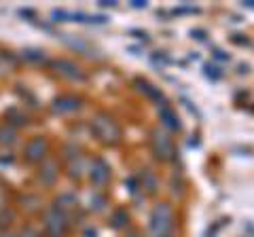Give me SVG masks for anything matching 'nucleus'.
I'll list each match as a JSON object with an SVG mask.
<instances>
[{"label":"nucleus","instance_id":"obj_1","mask_svg":"<svg viewBox=\"0 0 254 237\" xmlns=\"http://www.w3.org/2000/svg\"><path fill=\"white\" fill-rule=\"evenodd\" d=\"M150 237H172L174 233V212L170 203H157L150 212Z\"/></svg>","mask_w":254,"mask_h":237},{"label":"nucleus","instance_id":"obj_2","mask_svg":"<svg viewBox=\"0 0 254 237\" xmlns=\"http://www.w3.org/2000/svg\"><path fill=\"white\" fill-rule=\"evenodd\" d=\"M91 129L95 133V138L104 144H117L119 138H121V129H119L117 121L110 115H98L91 121Z\"/></svg>","mask_w":254,"mask_h":237},{"label":"nucleus","instance_id":"obj_3","mask_svg":"<svg viewBox=\"0 0 254 237\" xmlns=\"http://www.w3.org/2000/svg\"><path fill=\"white\" fill-rule=\"evenodd\" d=\"M45 231L47 237H66L68 233V218L60 208H51L45 216Z\"/></svg>","mask_w":254,"mask_h":237},{"label":"nucleus","instance_id":"obj_4","mask_svg":"<svg viewBox=\"0 0 254 237\" xmlns=\"http://www.w3.org/2000/svg\"><path fill=\"white\" fill-rule=\"evenodd\" d=\"M153 153L157 159H161V161H170L174 159V155H176V148H174V142L172 138L168 136V133H163L161 129H155L153 131Z\"/></svg>","mask_w":254,"mask_h":237},{"label":"nucleus","instance_id":"obj_5","mask_svg":"<svg viewBox=\"0 0 254 237\" xmlns=\"http://www.w3.org/2000/svg\"><path fill=\"white\" fill-rule=\"evenodd\" d=\"M91 182L95 186H104L108 180H110V165L104 159H95L91 163Z\"/></svg>","mask_w":254,"mask_h":237},{"label":"nucleus","instance_id":"obj_6","mask_svg":"<svg viewBox=\"0 0 254 237\" xmlns=\"http://www.w3.org/2000/svg\"><path fill=\"white\" fill-rule=\"evenodd\" d=\"M45 153H47V142L43 138H34L26 146V159L36 163V161H43L45 159Z\"/></svg>","mask_w":254,"mask_h":237},{"label":"nucleus","instance_id":"obj_7","mask_svg":"<svg viewBox=\"0 0 254 237\" xmlns=\"http://www.w3.org/2000/svg\"><path fill=\"white\" fill-rule=\"evenodd\" d=\"M159 118H161V123H163L168 129H172V131H180V129H182V123H180L178 115L174 113V110H172L168 104H163L161 108H159Z\"/></svg>","mask_w":254,"mask_h":237},{"label":"nucleus","instance_id":"obj_8","mask_svg":"<svg viewBox=\"0 0 254 237\" xmlns=\"http://www.w3.org/2000/svg\"><path fill=\"white\" fill-rule=\"evenodd\" d=\"M78 106H81V100L74 98V96H62V98H58L53 102V110H55V113H60V115L74 113Z\"/></svg>","mask_w":254,"mask_h":237},{"label":"nucleus","instance_id":"obj_9","mask_svg":"<svg viewBox=\"0 0 254 237\" xmlns=\"http://www.w3.org/2000/svg\"><path fill=\"white\" fill-rule=\"evenodd\" d=\"M53 68L58 70V72L62 76H66V78H83V72H81V68H78L76 64H72V61H66V59H60V61H53Z\"/></svg>","mask_w":254,"mask_h":237},{"label":"nucleus","instance_id":"obj_10","mask_svg":"<svg viewBox=\"0 0 254 237\" xmlns=\"http://www.w3.org/2000/svg\"><path fill=\"white\" fill-rule=\"evenodd\" d=\"M136 85H138V89H140L142 93H146V96H148L150 100H155V102H165V100H163V93L159 91L157 87L150 85L148 81H142V78H138Z\"/></svg>","mask_w":254,"mask_h":237},{"label":"nucleus","instance_id":"obj_11","mask_svg":"<svg viewBox=\"0 0 254 237\" xmlns=\"http://www.w3.org/2000/svg\"><path fill=\"white\" fill-rule=\"evenodd\" d=\"M41 178H43L45 184H51L53 180L58 178V163H55V161H47L43 165V170H41Z\"/></svg>","mask_w":254,"mask_h":237},{"label":"nucleus","instance_id":"obj_12","mask_svg":"<svg viewBox=\"0 0 254 237\" xmlns=\"http://www.w3.org/2000/svg\"><path fill=\"white\" fill-rule=\"evenodd\" d=\"M203 70H205V76H210V78H212V81H218V78L222 76V70H220L218 66L205 64V66H203Z\"/></svg>","mask_w":254,"mask_h":237},{"label":"nucleus","instance_id":"obj_13","mask_svg":"<svg viewBox=\"0 0 254 237\" xmlns=\"http://www.w3.org/2000/svg\"><path fill=\"white\" fill-rule=\"evenodd\" d=\"M144 188H148V193H155L157 188V180L150 172H144Z\"/></svg>","mask_w":254,"mask_h":237},{"label":"nucleus","instance_id":"obj_14","mask_svg":"<svg viewBox=\"0 0 254 237\" xmlns=\"http://www.w3.org/2000/svg\"><path fill=\"white\" fill-rule=\"evenodd\" d=\"M127 223V214L125 212H117L115 214V227H123Z\"/></svg>","mask_w":254,"mask_h":237},{"label":"nucleus","instance_id":"obj_15","mask_svg":"<svg viewBox=\"0 0 254 237\" xmlns=\"http://www.w3.org/2000/svg\"><path fill=\"white\" fill-rule=\"evenodd\" d=\"M214 58L220 59V61H229V55L225 51H220V49H214Z\"/></svg>","mask_w":254,"mask_h":237},{"label":"nucleus","instance_id":"obj_16","mask_svg":"<svg viewBox=\"0 0 254 237\" xmlns=\"http://www.w3.org/2000/svg\"><path fill=\"white\" fill-rule=\"evenodd\" d=\"M190 36L197 38V41H205V32H203V30H193V32H190Z\"/></svg>","mask_w":254,"mask_h":237},{"label":"nucleus","instance_id":"obj_17","mask_svg":"<svg viewBox=\"0 0 254 237\" xmlns=\"http://www.w3.org/2000/svg\"><path fill=\"white\" fill-rule=\"evenodd\" d=\"M131 6H133V9H146V2H144V0H133Z\"/></svg>","mask_w":254,"mask_h":237},{"label":"nucleus","instance_id":"obj_18","mask_svg":"<svg viewBox=\"0 0 254 237\" xmlns=\"http://www.w3.org/2000/svg\"><path fill=\"white\" fill-rule=\"evenodd\" d=\"M131 34H136L138 38H144V41H148V36H146V32H140V30H131Z\"/></svg>","mask_w":254,"mask_h":237},{"label":"nucleus","instance_id":"obj_19","mask_svg":"<svg viewBox=\"0 0 254 237\" xmlns=\"http://www.w3.org/2000/svg\"><path fill=\"white\" fill-rule=\"evenodd\" d=\"M233 41H235V43H240V45H244V43H248V38H240V34H235V36H233Z\"/></svg>","mask_w":254,"mask_h":237},{"label":"nucleus","instance_id":"obj_20","mask_svg":"<svg viewBox=\"0 0 254 237\" xmlns=\"http://www.w3.org/2000/svg\"><path fill=\"white\" fill-rule=\"evenodd\" d=\"M244 6H248V9H254V0H246Z\"/></svg>","mask_w":254,"mask_h":237},{"label":"nucleus","instance_id":"obj_21","mask_svg":"<svg viewBox=\"0 0 254 237\" xmlns=\"http://www.w3.org/2000/svg\"><path fill=\"white\" fill-rule=\"evenodd\" d=\"M100 4H102V6H115L117 2H108V0H104V2H100Z\"/></svg>","mask_w":254,"mask_h":237},{"label":"nucleus","instance_id":"obj_22","mask_svg":"<svg viewBox=\"0 0 254 237\" xmlns=\"http://www.w3.org/2000/svg\"><path fill=\"white\" fill-rule=\"evenodd\" d=\"M0 237H15L13 233H0Z\"/></svg>","mask_w":254,"mask_h":237}]
</instances>
